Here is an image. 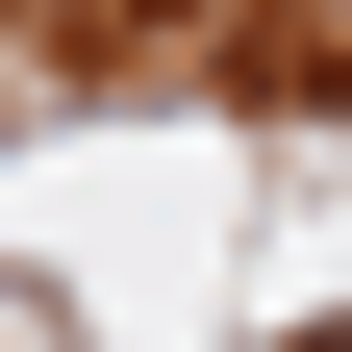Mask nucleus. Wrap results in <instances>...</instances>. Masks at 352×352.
<instances>
[{"instance_id": "1", "label": "nucleus", "mask_w": 352, "mask_h": 352, "mask_svg": "<svg viewBox=\"0 0 352 352\" xmlns=\"http://www.w3.org/2000/svg\"><path fill=\"white\" fill-rule=\"evenodd\" d=\"M302 352H352V327H302Z\"/></svg>"}]
</instances>
